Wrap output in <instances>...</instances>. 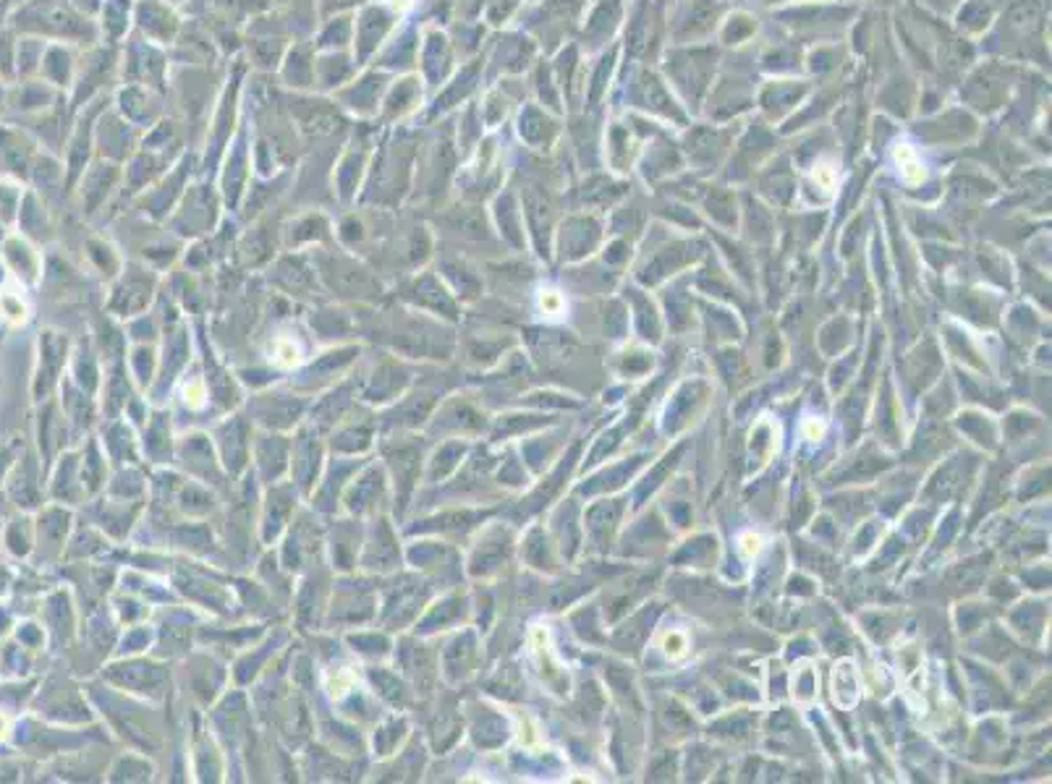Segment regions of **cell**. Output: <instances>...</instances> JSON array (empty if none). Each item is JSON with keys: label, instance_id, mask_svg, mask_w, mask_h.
Masks as SVG:
<instances>
[{"label": "cell", "instance_id": "1", "mask_svg": "<svg viewBox=\"0 0 1052 784\" xmlns=\"http://www.w3.org/2000/svg\"><path fill=\"white\" fill-rule=\"evenodd\" d=\"M0 319L8 324H22L26 319V306L16 291H8V288L0 291Z\"/></svg>", "mask_w": 1052, "mask_h": 784}]
</instances>
